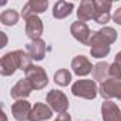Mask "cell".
Masks as SVG:
<instances>
[{"label": "cell", "instance_id": "obj_1", "mask_svg": "<svg viewBox=\"0 0 121 121\" xmlns=\"http://www.w3.org/2000/svg\"><path fill=\"white\" fill-rule=\"evenodd\" d=\"M31 57L29 53H24L23 50H16L12 53H7L2 57L0 61V73L2 76H12L17 69L27 70L31 67Z\"/></svg>", "mask_w": 121, "mask_h": 121}, {"label": "cell", "instance_id": "obj_2", "mask_svg": "<svg viewBox=\"0 0 121 121\" xmlns=\"http://www.w3.org/2000/svg\"><path fill=\"white\" fill-rule=\"evenodd\" d=\"M71 93L77 97L93 100L97 95V84L93 80H78L73 84Z\"/></svg>", "mask_w": 121, "mask_h": 121}, {"label": "cell", "instance_id": "obj_3", "mask_svg": "<svg viewBox=\"0 0 121 121\" xmlns=\"http://www.w3.org/2000/svg\"><path fill=\"white\" fill-rule=\"evenodd\" d=\"M88 46H91L90 53H91V56L95 57V58L105 57V56L110 53V46H108V43L100 36L98 31H91V37H90Z\"/></svg>", "mask_w": 121, "mask_h": 121}, {"label": "cell", "instance_id": "obj_4", "mask_svg": "<svg viewBox=\"0 0 121 121\" xmlns=\"http://www.w3.org/2000/svg\"><path fill=\"white\" fill-rule=\"evenodd\" d=\"M26 78L30 81V84L33 86L34 90H41L48 83L44 69L43 67H37V66H31V67H29L26 70Z\"/></svg>", "mask_w": 121, "mask_h": 121}, {"label": "cell", "instance_id": "obj_5", "mask_svg": "<svg viewBox=\"0 0 121 121\" xmlns=\"http://www.w3.org/2000/svg\"><path fill=\"white\" fill-rule=\"evenodd\" d=\"M47 103L58 114L66 112L67 108H69V100H67V97L61 91H58V90H51L47 94Z\"/></svg>", "mask_w": 121, "mask_h": 121}, {"label": "cell", "instance_id": "obj_6", "mask_svg": "<svg viewBox=\"0 0 121 121\" xmlns=\"http://www.w3.org/2000/svg\"><path fill=\"white\" fill-rule=\"evenodd\" d=\"M100 94L104 98H107V100H110V98L121 100V81H117V80H112V78H107L100 86Z\"/></svg>", "mask_w": 121, "mask_h": 121}, {"label": "cell", "instance_id": "obj_7", "mask_svg": "<svg viewBox=\"0 0 121 121\" xmlns=\"http://www.w3.org/2000/svg\"><path fill=\"white\" fill-rule=\"evenodd\" d=\"M111 6H112L111 2H105V0H95V2H94V7H95L94 20L97 23H100V24L107 23L110 20V17H111V14H110Z\"/></svg>", "mask_w": 121, "mask_h": 121}, {"label": "cell", "instance_id": "obj_8", "mask_svg": "<svg viewBox=\"0 0 121 121\" xmlns=\"http://www.w3.org/2000/svg\"><path fill=\"white\" fill-rule=\"evenodd\" d=\"M48 6V2L47 0H30V2L26 3V6L23 7V12H22V16L24 19H29L31 16H36L39 13H43L46 12Z\"/></svg>", "mask_w": 121, "mask_h": 121}, {"label": "cell", "instance_id": "obj_9", "mask_svg": "<svg viewBox=\"0 0 121 121\" xmlns=\"http://www.w3.org/2000/svg\"><path fill=\"white\" fill-rule=\"evenodd\" d=\"M71 30V34L74 36L76 40H78L80 43L83 44H88L90 41V37H91V31L88 29V26L83 22H74L70 27Z\"/></svg>", "mask_w": 121, "mask_h": 121}, {"label": "cell", "instance_id": "obj_10", "mask_svg": "<svg viewBox=\"0 0 121 121\" xmlns=\"http://www.w3.org/2000/svg\"><path fill=\"white\" fill-rule=\"evenodd\" d=\"M31 107L30 104L26 101V100H17L13 107H12V112H13V117L17 120V121H26V120H30V114H31Z\"/></svg>", "mask_w": 121, "mask_h": 121}, {"label": "cell", "instance_id": "obj_11", "mask_svg": "<svg viewBox=\"0 0 121 121\" xmlns=\"http://www.w3.org/2000/svg\"><path fill=\"white\" fill-rule=\"evenodd\" d=\"M71 69L77 76H87L93 71V66L90 63V60L84 56H77L73 58V63H71Z\"/></svg>", "mask_w": 121, "mask_h": 121}, {"label": "cell", "instance_id": "obj_12", "mask_svg": "<svg viewBox=\"0 0 121 121\" xmlns=\"http://www.w3.org/2000/svg\"><path fill=\"white\" fill-rule=\"evenodd\" d=\"M26 34L31 39V40H37L40 39L41 33H43V23L37 16H31L29 19H26Z\"/></svg>", "mask_w": 121, "mask_h": 121}, {"label": "cell", "instance_id": "obj_13", "mask_svg": "<svg viewBox=\"0 0 121 121\" xmlns=\"http://www.w3.org/2000/svg\"><path fill=\"white\" fill-rule=\"evenodd\" d=\"M31 90H33V86L30 84V81H29L27 78H22V80H19V83L12 88L10 95H12L13 98H16V100H23V98H26V97L30 95Z\"/></svg>", "mask_w": 121, "mask_h": 121}, {"label": "cell", "instance_id": "obj_14", "mask_svg": "<svg viewBox=\"0 0 121 121\" xmlns=\"http://www.w3.org/2000/svg\"><path fill=\"white\" fill-rule=\"evenodd\" d=\"M101 114H103V120L104 121H121L120 110L111 101L103 103V105H101Z\"/></svg>", "mask_w": 121, "mask_h": 121}, {"label": "cell", "instance_id": "obj_15", "mask_svg": "<svg viewBox=\"0 0 121 121\" xmlns=\"http://www.w3.org/2000/svg\"><path fill=\"white\" fill-rule=\"evenodd\" d=\"M95 16V7H94V2L91 0H84L78 6V12H77V17L78 22H87L90 19H94Z\"/></svg>", "mask_w": 121, "mask_h": 121}, {"label": "cell", "instance_id": "obj_16", "mask_svg": "<svg viewBox=\"0 0 121 121\" xmlns=\"http://www.w3.org/2000/svg\"><path fill=\"white\" fill-rule=\"evenodd\" d=\"M53 111L51 108H48L44 103H37L34 104L31 114H30V121H43V120H48L51 118Z\"/></svg>", "mask_w": 121, "mask_h": 121}, {"label": "cell", "instance_id": "obj_17", "mask_svg": "<svg viewBox=\"0 0 121 121\" xmlns=\"http://www.w3.org/2000/svg\"><path fill=\"white\" fill-rule=\"evenodd\" d=\"M26 48H27V53L30 54V57L34 60H43V57L46 54V43L41 39L33 40L31 43H29L26 46Z\"/></svg>", "mask_w": 121, "mask_h": 121}, {"label": "cell", "instance_id": "obj_18", "mask_svg": "<svg viewBox=\"0 0 121 121\" xmlns=\"http://www.w3.org/2000/svg\"><path fill=\"white\" fill-rule=\"evenodd\" d=\"M74 9V4L73 3H69V2H57L54 4V9H53V16L56 19H64L67 16H70V13L73 12Z\"/></svg>", "mask_w": 121, "mask_h": 121}, {"label": "cell", "instance_id": "obj_19", "mask_svg": "<svg viewBox=\"0 0 121 121\" xmlns=\"http://www.w3.org/2000/svg\"><path fill=\"white\" fill-rule=\"evenodd\" d=\"M108 71H110V64H107L105 61L98 63L93 69V77H94V80H98V81L103 83V81L107 80V77H110Z\"/></svg>", "mask_w": 121, "mask_h": 121}, {"label": "cell", "instance_id": "obj_20", "mask_svg": "<svg viewBox=\"0 0 121 121\" xmlns=\"http://www.w3.org/2000/svg\"><path fill=\"white\" fill-rule=\"evenodd\" d=\"M17 20H19V14L13 9H7L0 14V22L4 26H14L17 23Z\"/></svg>", "mask_w": 121, "mask_h": 121}, {"label": "cell", "instance_id": "obj_21", "mask_svg": "<svg viewBox=\"0 0 121 121\" xmlns=\"http://www.w3.org/2000/svg\"><path fill=\"white\" fill-rule=\"evenodd\" d=\"M54 81H56V84L61 86V87L69 86V83L71 81V73H70L69 70H66V69L58 70V71L54 74Z\"/></svg>", "mask_w": 121, "mask_h": 121}, {"label": "cell", "instance_id": "obj_22", "mask_svg": "<svg viewBox=\"0 0 121 121\" xmlns=\"http://www.w3.org/2000/svg\"><path fill=\"white\" fill-rule=\"evenodd\" d=\"M98 33L108 44H111V43H114L117 40V31L114 29H111V27H103L101 30H98Z\"/></svg>", "mask_w": 121, "mask_h": 121}, {"label": "cell", "instance_id": "obj_23", "mask_svg": "<svg viewBox=\"0 0 121 121\" xmlns=\"http://www.w3.org/2000/svg\"><path fill=\"white\" fill-rule=\"evenodd\" d=\"M108 74H110V77H111L112 80L120 81V80H121V67L117 66L115 63H114V64H110V71H108Z\"/></svg>", "mask_w": 121, "mask_h": 121}, {"label": "cell", "instance_id": "obj_24", "mask_svg": "<svg viewBox=\"0 0 121 121\" xmlns=\"http://www.w3.org/2000/svg\"><path fill=\"white\" fill-rule=\"evenodd\" d=\"M112 20H114L117 24L121 26V7H118V9L114 12V14H112Z\"/></svg>", "mask_w": 121, "mask_h": 121}, {"label": "cell", "instance_id": "obj_25", "mask_svg": "<svg viewBox=\"0 0 121 121\" xmlns=\"http://www.w3.org/2000/svg\"><path fill=\"white\" fill-rule=\"evenodd\" d=\"M54 121H71V117H70V114H67V112H63V114H60Z\"/></svg>", "mask_w": 121, "mask_h": 121}, {"label": "cell", "instance_id": "obj_26", "mask_svg": "<svg viewBox=\"0 0 121 121\" xmlns=\"http://www.w3.org/2000/svg\"><path fill=\"white\" fill-rule=\"evenodd\" d=\"M115 64L121 67V51H120V53H117V56H115Z\"/></svg>", "mask_w": 121, "mask_h": 121}, {"label": "cell", "instance_id": "obj_27", "mask_svg": "<svg viewBox=\"0 0 121 121\" xmlns=\"http://www.w3.org/2000/svg\"><path fill=\"white\" fill-rule=\"evenodd\" d=\"M0 36H2V39H3V44H2V47H4V46H6V41H7L6 34H4V33H0Z\"/></svg>", "mask_w": 121, "mask_h": 121}, {"label": "cell", "instance_id": "obj_28", "mask_svg": "<svg viewBox=\"0 0 121 121\" xmlns=\"http://www.w3.org/2000/svg\"><path fill=\"white\" fill-rule=\"evenodd\" d=\"M2 117H3V121H6V114H4V111H2Z\"/></svg>", "mask_w": 121, "mask_h": 121}]
</instances>
